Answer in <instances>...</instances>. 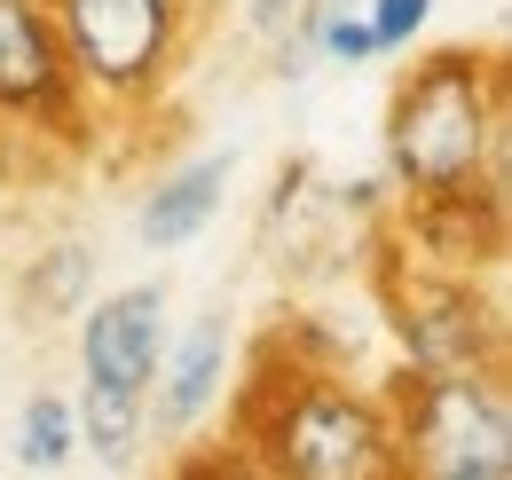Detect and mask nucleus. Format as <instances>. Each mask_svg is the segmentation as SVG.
I'll return each instance as SVG.
<instances>
[{
  "instance_id": "f257e3e1",
  "label": "nucleus",
  "mask_w": 512,
  "mask_h": 480,
  "mask_svg": "<svg viewBox=\"0 0 512 480\" xmlns=\"http://www.w3.org/2000/svg\"><path fill=\"white\" fill-rule=\"evenodd\" d=\"M386 189L402 205L505 189V63L497 48H434L386 103Z\"/></svg>"
},
{
  "instance_id": "f03ea898",
  "label": "nucleus",
  "mask_w": 512,
  "mask_h": 480,
  "mask_svg": "<svg viewBox=\"0 0 512 480\" xmlns=\"http://www.w3.org/2000/svg\"><path fill=\"white\" fill-rule=\"evenodd\" d=\"M237 441L260 449V473L276 480H386L394 473L386 394L300 355H284V378H276L268 355L245 370Z\"/></svg>"
},
{
  "instance_id": "7ed1b4c3",
  "label": "nucleus",
  "mask_w": 512,
  "mask_h": 480,
  "mask_svg": "<svg viewBox=\"0 0 512 480\" xmlns=\"http://www.w3.org/2000/svg\"><path fill=\"white\" fill-rule=\"evenodd\" d=\"M64 32L71 79L95 119H142L158 111L182 40H190V0H48Z\"/></svg>"
},
{
  "instance_id": "20e7f679",
  "label": "nucleus",
  "mask_w": 512,
  "mask_h": 480,
  "mask_svg": "<svg viewBox=\"0 0 512 480\" xmlns=\"http://www.w3.org/2000/svg\"><path fill=\"white\" fill-rule=\"evenodd\" d=\"M379 394H386V425H394V473L512 480V394H505V378L402 370Z\"/></svg>"
},
{
  "instance_id": "39448f33",
  "label": "nucleus",
  "mask_w": 512,
  "mask_h": 480,
  "mask_svg": "<svg viewBox=\"0 0 512 480\" xmlns=\"http://www.w3.org/2000/svg\"><path fill=\"white\" fill-rule=\"evenodd\" d=\"M379 300H386V331H394V347H402V370L505 378V307L489 300L465 268L386 260Z\"/></svg>"
},
{
  "instance_id": "423d86ee",
  "label": "nucleus",
  "mask_w": 512,
  "mask_h": 480,
  "mask_svg": "<svg viewBox=\"0 0 512 480\" xmlns=\"http://www.w3.org/2000/svg\"><path fill=\"white\" fill-rule=\"evenodd\" d=\"M87 134H95V111L71 79L56 8L0 0V142H56L64 158H79Z\"/></svg>"
},
{
  "instance_id": "0eeeda50",
  "label": "nucleus",
  "mask_w": 512,
  "mask_h": 480,
  "mask_svg": "<svg viewBox=\"0 0 512 480\" xmlns=\"http://www.w3.org/2000/svg\"><path fill=\"white\" fill-rule=\"evenodd\" d=\"M229 362H237L229 315H197L174 347H158V370H150V386H142L150 441H190L197 425L221 410V394H229Z\"/></svg>"
},
{
  "instance_id": "6e6552de",
  "label": "nucleus",
  "mask_w": 512,
  "mask_h": 480,
  "mask_svg": "<svg viewBox=\"0 0 512 480\" xmlns=\"http://www.w3.org/2000/svg\"><path fill=\"white\" fill-rule=\"evenodd\" d=\"M166 347V284H127L79 307V386H119L142 394Z\"/></svg>"
},
{
  "instance_id": "1a4fd4ad",
  "label": "nucleus",
  "mask_w": 512,
  "mask_h": 480,
  "mask_svg": "<svg viewBox=\"0 0 512 480\" xmlns=\"http://www.w3.org/2000/svg\"><path fill=\"white\" fill-rule=\"evenodd\" d=\"M229 174H237V158L221 150V158H190V166H174V174H158L142 189V213H134V229L150 252H182L213 229V213H221V197H229Z\"/></svg>"
},
{
  "instance_id": "9d476101",
  "label": "nucleus",
  "mask_w": 512,
  "mask_h": 480,
  "mask_svg": "<svg viewBox=\"0 0 512 480\" xmlns=\"http://www.w3.org/2000/svg\"><path fill=\"white\" fill-rule=\"evenodd\" d=\"M71 425H79V457H95L103 473H134L150 449V410L142 394H119V386H79Z\"/></svg>"
},
{
  "instance_id": "9b49d317",
  "label": "nucleus",
  "mask_w": 512,
  "mask_h": 480,
  "mask_svg": "<svg viewBox=\"0 0 512 480\" xmlns=\"http://www.w3.org/2000/svg\"><path fill=\"white\" fill-rule=\"evenodd\" d=\"M16 465L24 473H71L79 465V425H71L64 394H32L16 418Z\"/></svg>"
},
{
  "instance_id": "f8f14e48",
  "label": "nucleus",
  "mask_w": 512,
  "mask_h": 480,
  "mask_svg": "<svg viewBox=\"0 0 512 480\" xmlns=\"http://www.w3.org/2000/svg\"><path fill=\"white\" fill-rule=\"evenodd\" d=\"M79 292H87V244H56L24 268V307L32 315H71Z\"/></svg>"
},
{
  "instance_id": "ddd939ff",
  "label": "nucleus",
  "mask_w": 512,
  "mask_h": 480,
  "mask_svg": "<svg viewBox=\"0 0 512 480\" xmlns=\"http://www.w3.org/2000/svg\"><path fill=\"white\" fill-rule=\"evenodd\" d=\"M434 0H363V24H371V48L379 56H402L418 32H426Z\"/></svg>"
},
{
  "instance_id": "4468645a",
  "label": "nucleus",
  "mask_w": 512,
  "mask_h": 480,
  "mask_svg": "<svg viewBox=\"0 0 512 480\" xmlns=\"http://www.w3.org/2000/svg\"><path fill=\"white\" fill-rule=\"evenodd\" d=\"M300 8H308V0H245V24H253V40H268V48H276V40L300 24Z\"/></svg>"
}]
</instances>
